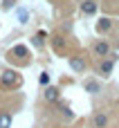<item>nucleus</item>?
<instances>
[{"label": "nucleus", "instance_id": "nucleus-12", "mask_svg": "<svg viewBox=\"0 0 119 128\" xmlns=\"http://www.w3.org/2000/svg\"><path fill=\"white\" fill-rule=\"evenodd\" d=\"M45 99L47 101H58V90L56 88H47L45 90Z\"/></svg>", "mask_w": 119, "mask_h": 128}, {"label": "nucleus", "instance_id": "nucleus-11", "mask_svg": "<svg viewBox=\"0 0 119 128\" xmlns=\"http://www.w3.org/2000/svg\"><path fill=\"white\" fill-rule=\"evenodd\" d=\"M0 128H11V115L9 112H0Z\"/></svg>", "mask_w": 119, "mask_h": 128}, {"label": "nucleus", "instance_id": "nucleus-2", "mask_svg": "<svg viewBox=\"0 0 119 128\" xmlns=\"http://www.w3.org/2000/svg\"><path fill=\"white\" fill-rule=\"evenodd\" d=\"M92 52H94V56L106 58V56H110V43H108V40H97V43L92 45Z\"/></svg>", "mask_w": 119, "mask_h": 128}, {"label": "nucleus", "instance_id": "nucleus-3", "mask_svg": "<svg viewBox=\"0 0 119 128\" xmlns=\"http://www.w3.org/2000/svg\"><path fill=\"white\" fill-rule=\"evenodd\" d=\"M70 70H74V72H83L86 70V58L83 56H70Z\"/></svg>", "mask_w": 119, "mask_h": 128}, {"label": "nucleus", "instance_id": "nucleus-15", "mask_svg": "<svg viewBox=\"0 0 119 128\" xmlns=\"http://www.w3.org/2000/svg\"><path fill=\"white\" fill-rule=\"evenodd\" d=\"M40 83H43V86H47V83H50V74H47V72H43V74H40Z\"/></svg>", "mask_w": 119, "mask_h": 128}, {"label": "nucleus", "instance_id": "nucleus-9", "mask_svg": "<svg viewBox=\"0 0 119 128\" xmlns=\"http://www.w3.org/2000/svg\"><path fill=\"white\" fill-rule=\"evenodd\" d=\"M86 90L92 92V94H97V92H101V83L94 81V79H88V81H86Z\"/></svg>", "mask_w": 119, "mask_h": 128}, {"label": "nucleus", "instance_id": "nucleus-14", "mask_svg": "<svg viewBox=\"0 0 119 128\" xmlns=\"http://www.w3.org/2000/svg\"><path fill=\"white\" fill-rule=\"evenodd\" d=\"M18 18H20V22H27V20H29V14H27V9H18Z\"/></svg>", "mask_w": 119, "mask_h": 128}, {"label": "nucleus", "instance_id": "nucleus-8", "mask_svg": "<svg viewBox=\"0 0 119 128\" xmlns=\"http://www.w3.org/2000/svg\"><path fill=\"white\" fill-rule=\"evenodd\" d=\"M112 68H115V58H108V61H104V63H101V68H99V72H101L104 76H108V74L112 72Z\"/></svg>", "mask_w": 119, "mask_h": 128}, {"label": "nucleus", "instance_id": "nucleus-6", "mask_svg": "<svg viewBox=\"0 0 119 128\" xmlns=\"http://www.w3.org/2000/svg\"><path fill=\"white\" fill-rule=\"evenodd\" d=\"M110 29H112V20H110V18H101V20L97 22V32H99V34L110 32Z\"/></svg>", "mask_w": 119, "mask_h": 128}, {"label": "nucleus", "instance_id": "nucleus-17", "mask_svg": "<svg viewBox=\"0 0 119 128\" xmlns=\"http://www.w3.org/2000/svg\"><path fill=\"white\" fill-rule=\"evenodd\" d=\"M117 50H119V43H117Z\"/></svg>", "mask_w": 119, "mask_h": 128}, {"label": "nucleus", "instance_id": "nucleus-1", "mask_svg": "<svg viewBox=\"0 0 119 128\" xmlns=\"http://www.w3.org/2000/svg\"><path fill=\"white\" fill-rule=\"evenodd\" d=\"M0 86H4V88H16V86H20V74H18L16 70H2V72H0Z\"/></svg>", "mask_w": 119, "mask_h": 128}, {"label": "nucleus", "instance_id": "nucleus-4", "mask_svg": "<svg viewBox=\"0 0 119 128\" xmlns=\"http://www.w3.org/2000/svg\"><path fill=\"white\" fill-rule=\"evenodd\" d=\"M81 11H83L86 16L97 14V2H94V0H83V2H81Z\"/></svg>", "mask_w": 119, "mask_h": 128}, {"label": "nucleus", "instance_id": "nucleus-10", "mask_svg": "<svg viewBox=\"0 0 119 128\" xmlns=\"http://www.w3.org/2000/svg\"><path fill=\"white\" fill-rule=\"evenodd\" d=\"M52 47H54L56 52H63V50H65V38H63V36H54V38H52Z\"/></svg>", "mask_w": 119, "mask_h": 128}, {"label": "nucleus", "instance_id": "nucleus-5", "mask_svg": "<svg viewBox=\"0 0 119 128\" xmlns=\"http://www.w3.org/2000/svg\"><path fill=\"white\" fill-rule=\"evenodd\" d=\"M16 54H18L20 58H25V56L29 54V50H27L25 45H16V47H11V50H9V58H14Z\"/></svg>", "mask_w": 119, "mask_h": 128}, {"label": "nucleus", "instance_id": "nucleus-16", "mask_svg": "<svg viewBox=\"0 0 119 128\" xmlns=\"http://www.w3.org/2000/svg\"><path fill=\"white\" fill-rule=\"evenodd\" d=\"M14 4H16V0H4V2H2V9H11Z\"/></svg>", "mask_w": 119, "mask_h": 128}, {"label": "nucleus", "instance_id": "nucleus-13", "mask_svg": "<svg viewBox=\"0 0 119 128\" xmlns=\"http://www.w3.org/2000/svg\"><path fill=\"white\" fill-rule=\"evenodd\" d=\"M61 115H63V119H72V117H74V112H72L68 106H61Z\"/></svg>", "mask_w": 119, "mask_h": 128}, {"label": "nucleus", "instance_id": "nucleus-7", "mask_svg": "<svg viewBox=\"0 0 119 128\" xmlns=\"http://www.w3.org/2000/svg\"><path fill=\"white\" fill-rule=\"evenodd\" d=\"M108 126V115L106 112H97L94 115V128H106Z\"/></svg>", "mask_w": 119, "mask_h": 128}]
</instances>
